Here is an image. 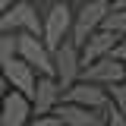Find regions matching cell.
Segmentation results:
<instances>
[{
  "label": "cell",
  "instance_id": "cell-1",
  "mask_svg": "<svg viewBox=\"0 0 126 126\" xmlns=\"http://www.w3.org/2000/svg\"><path fill=\"white\" fill-rule=\"evenodd\" d=\"M73 3L69 0H57L50 3L44 13H41V41H44L50 50L60 44L63 38H69V29H73Z\"/></svg>",
  "mask_w": 126,
  "mask_h": 126
},
{
  "label": "cell",
  "instance_id": "cell-2",
  "mask_svg": "<svg viewBox=\"0 0 126 126\" xmlns=\"http://www.w3.org/2000/svg\"><path fill=\"white\" fill-rule=\"evenodd\" d=\"M16 57H22L38 76H54V50L41 41V35L16 32Z\"/></svg>",
  "mask_w": 126,
  "mask_h": 126
},
{
  "label": "cell",
  "instance_id": "cell-3",
  "mask_svg": "<svg viewBox=\"0 0 126 126\" xmlns=\"http://www.w3.org/2000/svg\"><path fill=\"white\" fill-rule=\"evenodd\" d=\"M107 10H110V0H82L76 10H73V29H69V41L79 47L94 29H101V22H104Z\"/></svg>",
  "mask_w": 126,
  "mask_h": 126
},
{
  "label": "cell",
  "instance_id": "cell-4",
  "mask_svg": "<svg viewBox=\"0 0 126 126\" xmlns=\"http://www.w3.org/2000/svg\"><path fill=\"white\" fill-rule=\"evenodd\" d=\"M79 79L107 88V85H113V82H123L126 79V63H120L113 54H107V57H98V60H92V63H82Z\"/></svg>",
  "mask_w": 126,
  "mask_h": 126
},
{
  "label": "cell",
  "instance_id": "cell-5",
  "mask_svg": "<svg viewBox=\"0 0 126 126\" xmlns=\"http://www.w3.org/2000/svg\"><path fill=\"white\" fill-rule=\"evenodd\" d=\"M79 69H82V60H79V47L63 38L60 44L54 47V79L60 82V88H69L79 79Z\"/></svg>",
  "mask_w": 126,
  "mask_h": 126
},
{
  "label": "cell",
  "instance_id": "cell-6",
  "mask_svg": "<svg viewBox=\"0 0 126 126\" xmlns=\"http://www.w3.org/2000/svg\"><path fill=\"white\" fill-rule=\"evenodd\" d=\"M60 101H69V104H82V107H98L104 110L110 104V94L104 85H94V82H85V79H76L69 88H63Z\"/></svg>",
  "mask_w": 126,
  "mask_h": 126
},
{
  "label": "cell",
  "instance_id": "cell-7",
  "mask_svg": "<svg viewBox=\"0 0 126 126\" xmlns=\"http://www.w3.org/2000/svg\"><path fill=\"white\" fill-rule=\"evenodd\" d=\"M32 117H35L32 113V101L22 92L10 88L0 98V126H25Z\"/></svg>",
  "mask_w": 126,
  "mask_h": 126
},
{
  "label": "cell",
  "instance_id": "cell-8",
  "mask_svg": "<svg viewBox=\"0 0 126 126\" xmlns=\"http://www.w3.org/2000/svg\"><path fill=\"white\" fill-rule=\"evenodd\" d=\"M0 73H3V79H6L10 88L22 92V94L32 101V92H35V79H38V73H35L22 57H10V60L0 66Z\"/></svg>",
  "mask_w": 126,
  "mask_h": 126
},
{
  "label": "cell",
  "instance_id": "cell-9",
  "mask_svg": "<svg viewBox=\"0 0 126 126\" xmlns=\"http://www.w3.org/2000/svg\"><path fill=\"white\" fill-rule=\"evenodd\" d=\"M60 82L54 76H38L35 79V92H32V113H50L60 104Z\"/></svg>",
  "mask_w": 126,
  "mask_h": 126
},
{
  "label": "cell",
  "instance_id": "cell-10",
  "mask_svg": "<svg viewBox=\"0 0 126 126\" xmlns=\"http://www.w3.org/2000/svg\"><path fill=\"white\" fill-rule=\"evenodd\" d=\"M54 113L60 117L66 126H104V110L98 107H82V104H69V101H60Z\"/></svg>",
  "mask_w": 126,
  "mask_h": 126
},
{
  "label": "cell",
  "instance_id": "cell-11",
  "mask_svg": "<svg viewBox=\"0 0 126 126\" xmlns=\"http://www.w3.org/2000/svg\"><path fill=\"white\" fill-rule=\"evenodd\" d=\"M117 41H120V35H113L110 29H94L92 35L79 44V60L92 63V60H98V57H107Z\"/></svg>",
  "mask_w": 126,
  "mask_h": 126
},
{
  "label": "cell",
  "instance_id": "cell-12",
  "mask_svg": "<svg viewBox=\"0 0 126 126\" xmlns=\"http://www.w3.org/2000/svg\"><path fill=\"white\" fill-rule=\"evenodd\" d=\"M101 29H110L113 35L123 38L126 35V10H113V6H110L107 16H104V22H101Z\"/></svg>",
  "mask_w": 126,
  "mask_h": 126
},
{
  "label": "cell",
  "instance_id": "cell-13",
  "mask_svg": "<svg viewBox=\"0 0 126 126\" xmlns=\"http://www.w3.org/2000/svg\"><path fill=\"white\" fill-rule=\"evenodd\" d=\"M107 94H110V104L126 117V82H113V85H107Z\"/></svg>",
  "mask_w": 126,
  "mask_h": 126
},
{
  "label": "cell",
  "instance_id": "cell-14",
  "mask_svg": "<svg viewBox=\"0 0 126 126\" xmlns=\"http://www.w3.org/2000/svg\"><path fill=\"white\" fill-rule=\"evenodd\" d=\"M16 57V32H0V66Z\"/></svg>",
  "mask_w": 126,
  "mask_h": 126
},
{
  "label": "cell",
  "instance_id": "cell-15",
  "mask_svg": "<svg viewBox=\"0 0 126 126\" xmlns=\"http://www.w3.org/2000/svg\"><path fill=\"white\" fill-rule=\"evenodd\" d=\"M25 126H66V123H63L60 117H57V113L50 110V113H35V117H32V120H29Z\"/></svg>",
  "mask_w": 126,
  "mask_h": 126
},
{
  "label": "cell",
  "instance_id": "cell-16",
  "mask_svg": "<svg viewBox=\"0 0 126 126\" xmlns=\"http://www.w3.org/2000/svg\"><path fill=\"white\" fill-rule=\"evenodd\" d=\"M104 126H126V117L113 107V104H107V107H104Z\"/></svg>",
  "mask_w": 126,
  "mask_h": 126
},
{
  "label": "cell",
  "instance_id": "cell-17",
  "mask_svg": "<svg viewBox=\"0 0 126 126\" xmlns=\"http://www.w3.org/2000/svg\"><path fill=\"white\" fill-rule=\"evenodd\" d=\"M110 54H113V57H117L120 63H126V35L120 38V41H117V44H113V50H110Z\"/></svg>",
  "mask_w": 126,
  "mask_h": 126
},
{
  "label": "cell",
  "instance_id": "cell-18",
  "mask_svg": "<svg viewBox=\"0 0 126 126\" xmlns=\"http://www.w3.org/2000/svg\"><path fill=\"white\" fill-rule=\"evenodd\" d=\"M6 92H10V85H6V79H3V73H0V98H3Z\"/></svg>",
  "mask_w": 126,
  "mask_h": 126
},
{
  "label": "cell",
  "instance_id": "cell-19",
  "mask_svg": "<svg viewBox=\"0 0 126 126\" xmlns=\"http://www.w3.org/2000/svg\"><path fill=\"white\" fill-rule=\"evenodd\" d=\"M110 6L113 10H126V0H110Z\"/></svg>",
  "mask_w": 126,
  "mask_h": 126
},
{
  "label": "cell",
  "instance_id": "cell-20",
  "mask_svg": "<svg viewBox=\"0 0 126 126\" xmlns=\"http://www.w3.org/2000/svg\"><path fill=\"white\" fill-rule=\"evenodd\" d=\"M13 3H19V0H0V13H3L6 6H13Z\"/></svg>",
  "mask_w": 126,
  "mask_h": 126
},
{
  "label": "cell",
  "instance_id": "cell-21",
  "mask_svg": "<svg viewBox=\"0 0 126 126\" xmlns=\"http://www.w3.org/2000/svg\"><path fill=\"white\" fill-rule=\"evenodd\" d=\"M123 82H126V79H123Z\"/></svg>",
  "mask_w": 126,
  "mask_h": 126
}]
</instances>
